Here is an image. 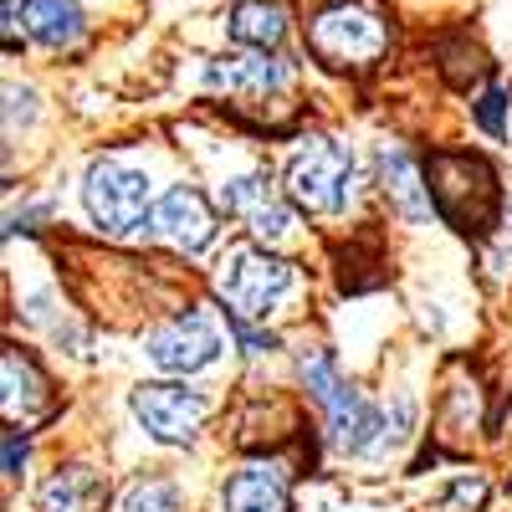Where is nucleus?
I'll list each match as a JSON object with an SVG mask.
<instances>
[{"label": "nucleus", "instance_id": "nucleus-1", "mask_svg": "<svg viewBox=\"0 0 512 512\" xmlns=\"http://www.w3.org/2000/svg\"><path fill=\"white\" fill-rule=\"evenodd\" d=\"M425 185L441 210V221H451L461 236H487L502 205V185L492 175V164L482 154L466 149H441L425 164Z\"/></svg>", "mask_w": 512, "mask_h": 512}, {"label": "nucleus", "instance_id": "nucleus-2", "mask_svg": "<svg viewBox=\"0 0 512 512\" xmlns=\"http://www.w3.org/2000/svg\"><path fill=\"white\" fill-rule=\"evenodd\" d=\"M297 374H303L313 405L323 410L328 441H333L338 451H349V456L379 451V441H384V415L354 390V384L338 379V369H333V359H328L323 349H308L303 359H297Z\"/></svg>", "mask_w": 512, "mask_h": 512}, {"label": "nucleus", "instance_id": "nucleus-3", "mask_svg": "<svg viewBox=\"0 0 512 512\" xmlns=\"http://www.w3.org/2000/svg\"><path fill=\"white\" fill-rule=\"evenodd\" d=\"M308 47L323 67L333 72H364L384 57L390 47V31L379 16L359 11V6H328L313 26H308Z\"/></svg>", "mask_w": 512, "mask_h": 512}, {"label": "nucleus", "instance_id": "nucleus-4", "mask_svg": "<svg viewBox=\"0 0 512 512\" xmlns=\"http://www.w3.org/2000/svg\"><path fill=\"white\" fill-rule=\"evenodd\" d=\"M287 195L292 205L313 210V216H333L354 195V159L333 139H308L287 164Z\"/></svg>", "mask_w": 512, "mask_h": 512}, {"label": "nucleus", "instance_id": "nucleus-5", "mask_svg": "<svg viewBox=\"0 0 512 512\" xmlns=\"http://www.w3.org/2000/svg\"><path fill=\"white\" fill-rule=\"evenodd\" d=\"M82 205L113 236L139 231V226H149V180L118 159H93L88 175H82Z\"/></svg>", "mask_w": 512, "mask_h": 512}, {"label": "nucleus", "instance_id": "nucleus-6", "mask_svg": "<svg viewBox=\"0 0 512 512\" xmlns=\"http://www.w3.org/2000/svg\"><path fill=\"white\" fill-rule=\"evenodd\" d=\"M216 287L226 297L231 318H267L272 303L292 287V267L282 262V256H272L267 246H236L226 256Z\"/></svg>", "mask_w": 512, "mask_h": 512}, {"label": "nucleus", "instance_id": "nucleus-7", "mask_svg": "<svg viewBox=\"0 0 512 512\" xmlns=\"http://www.w3.org/2000/svg\"><path fill=\"white\" fill-rule=\"evenodd\" d=\"M128 405H134L144 431L154 441H164V446L195 441V431H200L205 415H210V400L200 390H185V384H139Z\"/></svg>", "mask_w": 512, "mask_h": 512}, {"label": "nucleus", "instance_id": "nucleus-8", "mask_svg": "<svg viewBox=\"0 0 512 512\" xmlns=\"http://www.w3.org/2000/svg\"><path fill=\"white\" fill-rule=\"evenodd\" d=\"M144 349H149V364L164 369V374H195L205 364H216L221 328L210 323L205 313H180V318H169L164 328H154Z\"/></svg>", "mask_w": 512, "mask_h": 512}, {"label": "nucleus", "instance_id": "nucleus-9", "mask_svg": "<svg viewBox=\"0 0 512 512\" xmlns=\"http://www.w3.org/2000/svg\"><path fill=\"white\" fill-rule=\"evenodd\" d=\"M287 82H292V67L272 52H236V57H216L205 67V88L241 98V103H272L287 93Z\"/></svg>", "mask_w": 512, "mask_h": 512}, {"label": "nucleus", "instance_id": "nucleus-10", "mask_svg": "<svg viewBox=\"0 0 512 512\" xmlns=\"http://www.w3.org/2000/svg\"><path fill=\"white\" fill-rule=\"evenodd\" d=\"M149 236H159L175 251H205L210 241H216V210L205 205L200 190L175 185V190H164L159 205L149 210Z\"/></svg>", "mask_w": 512, "mask_h": 512}, {"label": "nucleus", "instance_id": "nucleus-11", "mask_svg": "<svg viewBox=\"0 0 512 512\" xmlns=\"http://www.w3.org/2000/svg\"><path fill=\"white\" fill-rule=\"evenodd\" d=\"M292 195H282L267 175H241L221 190V205H226V216L246 221L262 241H282L292 231Z\"/></svg>", "mask_w": 512, "mask_h": 512}, {"label": "nucleus", "instance_id": "nucleus-12", "mask_svg": "<svg viewBox=\"0 0 512 512\" xmlns=\"http://www.w3.org/2000/svg\"><path fill=\"white\" fill-rule=\"evenodd\" d=\"M0 379H6V390H0V405H6V420L11 425H31L52 410V384L41 374L21 349H6L0 354Z\"/></svg>", "mask_w": 512, "mask_h": 512}, {"label": "nucleus", "instance_id": "nucleus-13", "mask_svg": "<svg viewBox=\"0 0 512 512\" xmlns=\"http://www.w3.org/2000/svg\"><path fill=\"white\" fill-rule=\"evenodd\" d=\"M379 190L390 195L395 210H405L410 221H420L425 210H431V185H425V175L415 169L410 149L405 144H379Z\"/></svg>", "mask_w": 512, "mask_h": 512}, {"label": "nucleus", "instance_id": "nucleus-14", "mask_svg": "<svg viewBox=\"0 0 512 512\" xmlns=\"http://www.w3.org/2000/svg\"><path fill=\"white\" fill-rule=\"evenodd\" d=\"M103 502H108L103 477L82 461L57 466V472L47 477V487H41V497H36L41 512H103Z\"/></svg>", "mask_w": 512, "mask_h": 512}, {"label": "nucleus", "instance_id": "nucleus-15", "mask_svg": "<svg viewBox=\"0 0 512 512\" xmlns=\"http://www.w3.org/2000/svg\"><path fill=\"white\" fill-rule=\"evenodd\" d=\"M226 512H287V477L277 466H241L226 482Z\"/></svg>", "mask_w": 512, "mask_h": 512}, {"label": "nucleus", "instance_id": "nucleus-16", "mask_svg": "<svg viewBox=\"0 0 512 512\" xmlns=\"http://www.w3.org/2000/svg\"><path fill=\"white\" fill-rule=\"evenodd\" d=\"M21 26H26V36L36 41V47L62 52L82 36V11H77V0H26Z\"/></svg>", "mask_w": 512, "mask_h": 512}, {"label": "nucleus", "instance_id": "nucleus-17", "mask_svg": "<svg viewBox=\"0 0 512 512\" xmlns=\"http://www.w3.org/2000/svg\"><path fill=\"white\" fill-rule=\"evenodd\" d=\"M231 36L251 52H272L287 36V11L277 6V0H241V6L231 11Z\"/></svg>", "mask_w": 512, "mask_h": 512}, {"label": "nucleus", "instance_id": "nucleus-18", "mask_svg": "<svg viewBox=\"0 0 512 512\" xmlns=\"http://www.w3.org/2000/svg\"><path fill=\"white\" fill-rule=\"evenodd\" d=\"M123 512H180V492L175 482H159V477L134 482L123 492Z\"/></svg>", "mask_w": 512, "mask_h": 512}, {"label": "nucleus", "instance_id": "nucleus-19", "mask_svg": "<svg viewBox=\"0 0 512 512\" xmlns=\"http://www.w3.org/2000/svg\"><path fill=\"white\" fill-rule=\"evenodd\" d=\"M231 333H236V344H241L246 354H267V349H277V338L262 333V328H251V318H231Z\"/></svg>", "mask_w": 512, "mask_h": 512}, {"label": "nucleus", "instance_id": "nucleus-20", "mask_svg": "<svg viewBox=\"0 0 512 512\" xmlns=\"http://www.w3.org/2000/svg\"><path fill=\"white\" fill-rule=\"evenodd\" d=\"M502 108H507V98L492 88V93H482V103H477V123L487 128V134H502Z\"/></svg>", "mask_w": 512, "mask_h": 512}, {"label": "nucleus", "instance_id": "nucleus-21", "mask_svg": "<svg viewBox=\"0 0 512 512\" xmlns=\"http://www.w3.org/2000/svg\"><path fill=\"white\" fill-rule=\"evenodd\" d=\"M21 461H26V436L6 431V477H21Z\"/></svg>", "mask_w": 512, "mask_h": 512}, {"label": "nucleus", "instance_id": "nucleus-22", "mask_svg": "<svg viewBox=\"0 0 512 512\" xmlns=\"http://www.w3.org/2000/svg\"><path fill=\"white\" fill-rule=\"evenodd\" d=\"M6 103H11V108H6V118L16 123V118H31V103H36V98H31V93H21V88H6Z\"/></svg>", "mask_w": 512, "mask_h": 512}]
</instances>
